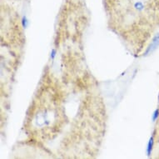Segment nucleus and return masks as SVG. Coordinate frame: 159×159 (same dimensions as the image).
<instances>
[{
    "label": "nucleus",
    "instance_id": "5",
    "mask_svg": "<svg viewBox=\"0 0 159 159\" xmlns=\"http://www.w3.org/2000/svg\"><path fill=\"white\" fill-rule=\"evenodd\" d=\"M55 53H56V50L55 49H53L52 50V53H51V58H54V57H55Z\"/></svg>",
    "mask_w": 159,
    "mask_h": 159
},
{
    "label": "nucleus",
    "instance_id": "4",
    "mask_svg": "<svg viewBox=\"0 0 159 159\" xmlns=\"http://www.w3.org/2000/svg\"><path fill=\"white\" fill-rule=\"evenodd\" d=\"M23 28H27V26H28V20L25 16L23 18Z\"/></svg>",
    "mask_w": 159,
    "mask_h": 159
},
{
    "label": "nucleus",
    "instance_id": "1",
    "mask_svg": "<svg viewBox=\"0 0 159 159\" xmlns=\"http://www.w3.org/2000/svg\"><path fill=\"white\" fill-rule=\"evenodd\" d=\"M159 48V32L157 33L153 38L152 39V42L148 45V47L147 48L146 51L144 52L143 56H148L149 54H152V53H154L158 48Z\"/></svg>",
    "mask_w": 159,
    "mask_h": 159
},
{
    "label": "nucleus",
    "instance_id": "3",
    "mask_svg": "<svg viewBox=\"0 0 159 159\" xmlns=\"http://www.w3.org/2000/svg\"><path fill=\"white\" fill-rule=\"evenodd\" d=\"M159 117V109H157L154 113H153V114H152V121L153 122H155Z\"/></svg>",
    "mask_w": 159,
    "mask_h": 159
},
{
    "label": "nucleus",
    "instance_id": "2",
    "mask_svg": "<svg viewBox=\"0 0 159 159\" xmlns=\"http://www.w3.org/2000/svg\"><path fill=\"white\" fill-rule=\"evenodd\" d=\"M153 143H154V140H153V137H151L149 139L148 144V148H147V152H148V156H150L152 152V148H153Z\"/></svg>",
    "mask_w": 159,
    "mask_h": 159
}]
</instances>
